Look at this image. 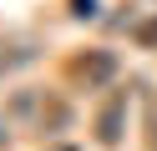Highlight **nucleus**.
I'll use <instances>...</instances> for the list:
<instances>
[{
    "label": "nucleus",
    "mask_w": 157,
    "mask_h": 151,
    "mask_svg": "<svg viewBox=\"0 0 157 151\" xmlns=\"http://www.w3.org/2000/svg\"><path fill=\"white\" fill-rule=\"evenodd\" d=\"M112 76H117V56H112V50H76V56L66 60V81L81 86V91L106 86Z\"/></svg>",
    "instance_id": "obj_1"
},
{
    "label": "nucleus",
    "mask_w": 157,
    "mask_h": 151,
    "mask_svg": "<svg viewBox=\"0 0 157 151\" xmlns=\"http://www.w3.org/2000/svg\"><path fill=\"white\" fill-rule=\"evenodd\" d=\"M122 121H127V91H112V101H106L101 116H96V141H101V146H117V141H122Z\"/></svg>",
    "instance_id": "obj_2"
},
{
    "label": "nucleus",
    "mask_w": 157,
    "mask_h": 151,
    "mask_svg": "<svg viewBox=\"0 0 157 151\" xmlns=\"http://www.w3.org/2000/svg\"><path fill=\"white\" fill-rule=\"evenodd\" d=\"M36 50L25 45V40H15V45H0V70H10V66H25Z\"/></svg>",
    "instance_id": "obj_3"
},
{
    "label": "nucleus",
    "mask_w": 157,
    "mask_h": 151,
    "mask_svg": "<svg viewBox=\"0 0 157 151\" xmlns=\"http://www.w3.org/2000/svg\"><path fill=\"white\" fill-rule=\"evenodd\" d=\"M132 40H137V45H142V50H157V15H152V20H137V30H132Z\"/></svg>",
    "instance_id": "obj_4"
},
{
    "label": "nucleus",
    "mask_w": 157,
    "mask_h": 151,
    "mask_svg": "<svg viewBox=\"0 0 157 151\" xmlns=\"http://www.w3.org/2000/svg\"><path fill=\"white\" fill-rule=\"evenodd\" d=\"M71 15H91V0H71Z\"/></svg>",
    "instance_id": "obj_5"
},
{
    "label": "nucleus",
    "mask_w": 157,
    "mask_h": 151,
    "mask_svg": "<svg viewBox=\"0 0 157 151\" xmlns=\"http://www.w3.org/2000/svg\"><path fill=\"white\" fill-rule=\"evenodd\" d=\"M56 151H76V146H56Z\"/></svg>",
    "instance_id": "obj_6"
}]
</instances>
